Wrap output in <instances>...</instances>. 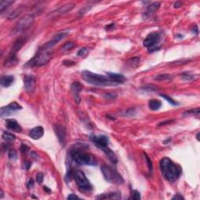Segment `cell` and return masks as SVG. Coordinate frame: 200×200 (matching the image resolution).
I'll list each match as a JSON object with an SVG mask.
<instances>
[{
  "mask_svg": "<svg viewBox=\"0 0 200 200\" xmlns=\"http://www.w3.org/2000/svg\"><path fill=\"white\" fill-rule=\"evenodd\" d=\"M160 96H161L162 98H165V99H166L168 102H170V103L171 104V105H173V106L178 105V103L176 102V101H175V100H174L173 98H170V97L167 96V95H162V94H161V95H160Z\"/></svg>",
  "mask_w": 200,
  "mask_h": 200,
  "instance_id": "cell-32",
  "label": "cell"
},
{
  "mask_svg": "<svg viewBox=\"0 0 200 200\" xmlns=\"http://www.w3.org/2000/svg\"><path fill=\"white\" fill-rule=\"evenodd\" d=\"M68 34H69V31H63V32L58 33V34H56L50 41L46 42V44L43 46H42V47L47 49V50H51L56 44H58L59 42L62 41L63 39H64L68 35Z\"/></svg>",
  "mask_w": 200,
  "mask_h": 200,
  "instance_id": "cell-10",
  "label": "cell"
},
{
  "mask_svg": "<svg viewBox=\"0 0 200 200\" xmlns=\"http://www.w3.org/2000/svg\"><path fill=\"white\" fill-rule=\"evenodd\" d=\"M154 79L157 81H170L172 79V76L170 74H159L155 77Z\"/></svg>",
  "mask_w": 200,
  "mask_h": 200,
  "instance_id": "cell-28",
  "label": "cell"
},
{
  "mask_svg": "<svg viewBox=\"0 0 200 200\" xmlns=\"http://www.w3.org/2000/svg\"><path fill=\"white\" fill-rule=\"evenodd\" d=\"M97 199H121V194L118 192H114V193H107L102 194L96 197Z\"/></svg>",
  "mask_w": 200,
  "mask_h": 200,
  "instance_id": "cell-22",
  "label": "cell"
},
{
  "mask_svg": "<svg viewBox=\"0 0 200 200\" xmlns=\"http://www.w3.org/2000/svg\"><path fill=\"white\" fill-rule=\"evenodd\" d=\"M6 126L7 128L14 132H21L22 127L14 119H7L6 121Z\"/></svg>",
  "mask_w": 200,
  "mask_h": 200,
  "instance_id": "cell-16",
  "label": "cell"
},
{
  "mask_svg": "<svg viewBox=\"0 0 200 200\" xmlns=\"http://www.w3.org/2000/svg\"><path fill=\"white\" fill-rule=\"evenodd\" d=\"M74 43L67 42V43H66L64 46H63V49H64V50H70V49H71L72 48L74 47Z\"/></svg>",
  "mask_w": 200,
  "mask_h": 200,
  "instance_id": "cell-37",
  "label": "cell"
},
{
  "mask_svg": "<svg viewBox=\"0 0 200 200\" xmlns=\"http://www.w3.org/2000/svg\"><path fill=\"white\" fill-rule=\"evenodd\" d=\"M26 40L23 38H18L15 42L14 43L12 46V49H11V53H14V54L17 55V53L18 51L21 50V48L24 46V43H25Z\"/></svg>",
  "mask_w": 200,
  "mask_h": 200,
  "instance_id": "cell-21",
  "label": "cell"
},
{
  "mask_svg": "<svg viewBox=\"0 0 200 200\" xmlns=\"http://www.w3.org/2000/svg\"><path fill=\"white\" fill-rule=\"evenodd\" d=\"M172 121H165V122H162V123H160V124H159V126L164 125V124H170V123L172 122Z\"/></svg>",
  "mask_w": 200,
  "mask_h": 200,
  "instance_id": "cell-44",
  "label": "cell"
},
{
  "mask_svg": "<svg viewBox=\"0 0 200 200\" xmlns=\"http://www.w3.org/2000/svg\"><path fill=\"white\" fill-rule=\"evenodd\" d=\"M22 109V106L21 105H19L17 102H12V103L9 104L8 106H6L1 108L0 110V115L1 117H8V116L14 114L16 111H18Z\"/></svg>",
  "mask_w": 200,
  "mask_h": 200,
  "instance_id": "cell-11",
  "label": "cell"
},
{
  "mask_svg": "<svg viewBox=\"0 0 200 200\" xmlns=\"http://www.w3.org/2000/svg\"><path fill=\"white\" fill-rule=\"evenodd\" d=\"M182 77L184 80H185V81H188V82H189V81H192V80H194L195 78V75L191 74L188 73V72L182 74Z\"/></svg>",
  "mask_w": 200,
  "mask_h": 200,
  "instance_id": "cell-30",
  "label": "cell"
},
{
  "mask_svg": "<svg viewBox=\"0 0 200 200\" xmlns=\"http://www.w3.org/2000/svg\"><path fill=\"white\" fill-rule=\"evenodd\" d=\"M104 97L107 99H114L117 98V94L116 93H106Z\"/></svg>",
  "mask_w": 200,
  "mask_h": 200,
  "instance_id": "cell-35",
  "label": "cell"
},
{
  "mask_svg": "<svg viewBox=\"0 0 200 200\" xmlns=\"http://www.w3.org/2000/svg\"><path fill=\"white\" fill-rule=\"evenodd\" d=\"M101 171L107 182L116 185H121L124 183V181L122 176L111 166L108 165H102L101 167Z\"/></svg>",
  "mask_w": 200,
  "mask_h": 200,
  "instance_id": "cell-6",
  "label": "cell"
},
{
  "mask_svg": "<svg viewBox=\"0 0 200 200\" xmlns=\"http://www.w3.org/2000/svg\"><path fill=\"white\" fill-rule=\"evenodd\" d=\"M14 2V1H11V0H1L0 1V11H1V13L3 12L6 8H7L9 6L12 5Z\"/></svg>",
  "mask_w": 200,
  "mask_h": 200,
  "instance_id": "cell-25",
  "label": "cell"
},
{
  "mask_svg": "<svg viewBox=\"0 0 200 200\" xmlns=\"http://www.w3.org/2000/svg\"><path fill=\"white\" fill-rule=\"evenodd\" d=\"M133 198L135 200L140 199V198H141L140 193H139V192H138L137 190H134V192H133Z\"/></svg>",
  "mask_w": 200,
  "mask_h": 200,
  "instance_id": "cell-38",
  "label": "cell"
},
{
  "mask_svg": "<svg viewBox=\"0 0 200 200\" xmlns=\"http://www.w3.org/2000/svg\"><path fill=\"white\" fill-rule=\"evenodd\" d=\"M71 92L73 93V95H74L75 102L77 103H79L81 102V98H80V92L82 90V85L78 82H74L71 85Z\"/></svg>",
  "mask_w": 200,
  "mask_h": 200,
  "instance_id": "cell-17",
  "label": "cell"
},
{
  "mask_svg": "<svg viewBox=\"0 0 200 200\" xmlns=\"http://www.w3.org/2000/svg\"><path fill=\"white\" fill-rule=\"evenodd\" d=\"M160 40H161V36L159 33L152 32L146 38L143 42V45L149 49V51L150 53H153L160 49V46H158Z\"/></svg>",
  "mask_w": 200,
  "mask_h": 200,
  "instance_id": "cell-7",
  "label": "cell"
},
{
  "mask_svg": "<svg viewBox=\"0 0 200 200\" xmlns=\"http://www.w3.org/2000/svg\"><path fill=\"white\" fill-rule=\"evenodd\" d=\"M3 196V192H2V190H1V198H2Z\"/></svg>",
  "mask_w": 200,
  "mask_h": 200,
  "instance_id": "cell-47",
  "label": "cell"
},
{
  "mask_svg": "<svg viewBox=\"0 0 200 200\" xmlns=\"http://www.w3.org/2000/svg\"><path fill=\"white\" fill-rule=\"evenodd\" d=\"M160 170L163 176L170 182H174L182 173V167L174 163L169 158H163L160 160Z\"/></svg>",
  "mask_w": 200,
  "mask_h": 200,
  "instance_id": "cell-1",
  "label": "cell"
},
{
  "mask_svg": "<svg viewBox=\"0 0 200 200\" xmlns=\"http://www.w3.org/2000/svg\"><path fill=\"white\" fill-rule=\"evenodd\" d=\"M21 9H16V10H13L12 12L10 13V14H9L8 16V19L9 20H12V19H15L16 17H18L20 14H21Z\"/></svg>",
  "mask_w": 200,
  "mask_h": 200,
  "instance_id": "cell-27",
  "label": "cell"
},
{
  "mask_svg": "<svg viewBox=\"0 0 200 200\" xmlns=\"http://www.w3.org/2000/svg\"><path fill=\"white\" fill-rule=\"evenodd\" d=\"M90 140L98 148L101 149L106 154L109 159L113 163H117V157L115 153L109 148V138L106 135H90Z\"/></svg>",
  "mask_w": 200,
  "mask_h": 200,
  "instance_id": "cell-3",
  "label": "cell"
},
{
  "mask_svg": "<svg viewBox=\"0 0 200 200\" xmlns=\"http://www.w3.org/2000/svg\"><path fill=\"white\" fill-rule=\"evenodd\" d=\"M53 53L51 50H47L41 47L38 49L37 54L27 63V65L31 66H42L47 64L51 59Z\"/></svg>",
  "mask_w": 200,
  "mask_h": 200,
  "instance_id": "cell-5",
  "label": "cell"
},
{
  "mask_svg": "<svg viewBox=\"0 0 200 200\" xmlns=\"http://www.w3.org/2000/svg\"><path fill=\"white\" fill-rule=\"evenodd\" d=\"M2 138H3L4 141H6V142H12V141H14V140H15L16 137L14 134H12V133L6 132V131H5V132L2 134Z\"/></svg>",
  "mask_w": 200,
  "mask_h": 200,
  "instance_id": "cell-26",
  "label": "cell"
},
{
  "mask_svg": "<svg viewBox=\"0 0 200 200\" xmlns=\"http://www.w3.org/2000/svg\"><path fill=\"white\" fill-rule=\"evenodd\" d=\"M75 6L74 3H66L65 5L61 6L58 8L57 10H56L55 11L52 12L51 14H49V16H51V17H58V16L63 15V14H66L67 13H69L70 11H71L74 9V7Z\"/></svg>",
  "mask_w": 200,
  "mask_h": 200,
  "instance_id": "cell-13",
  "label": "cell"
},
{
  "mask_svg": "<svg viewBox=\"0 0 200 200\" xmlns=\"http://www.w3.org/2000/svg\"><path fill=\"white\" fill-rule=\"evenodd\" d=\"M74 198H80L78 196H77L76 195H74V194H70V195H69L67 196V199H74Z\"/></svg>",
  "mask_w": 200,
  "mask_h": 200,
  "instance_id": "cell-42",
  "label": "cell"
},
{
  "mask_svg": "<svg viewBox=\"0 0 200 200\" xmlns=\"http://www.w3.org/2000/svg\"><path fill=\"white\" fill-rule=\"evenodd\" d=\"M34 21V16L31 14H27V15L24 16L17 23L15 27H14L13 33L14 34H18L21 33L23 31H26L29 27H31Z\"/></svg>",
  "mask_w": 200,
  "mask_h": 200,
  "instance_id": "cell-9",
  "label": "cell"
},
{
  "mask_svg": "<svg viewBox=\"0 0 200 200\" xmlns=\"http://www.w3.org/2000/svg\"><path fill=\"white\" fill-rule=\"evenodd\" d=\"M82 79L89 85L94 86H111L116 85L115 83L111 81V79L108 76H104L102 74L92 73L88 70H85L82 73Z\"/></svg>",
  "mask_w": 200,
  "mask_h": 200,
  "instance_id": "cell-2",
  "label": "cell"
},
{
  "mask_svg": "<svg viewBox=\"0 0 200 200\" xmlns=\"http://www.w3.org/2000/svg\"><path fill=\"white\" fill-rule=\"evenodd\" d=\"M108 77L111 79L114 83H115L116 85H119V84H123L126 82L127 78L124 76V75L121 74H116V73H110L109 72L107 73Z\"/></svg>",
  "mask_w": 200,
  "mask_h": 200,
  "instance_id": "cell-19",
  "label": "cell"
},
{
  "mask_svg": "<svg viewBox=\"0 0 200 200\" xmlns=\"http://www.w3.org/2000/svg\"><path fill=\"white\" fill-rule=\"evenodd\" d=\"M34 181H33V179H31L30 181H29L28 184H27V188H28V189H30V188H32L33 187H34Z\"/></svg>",
  "mask_w": 200,
  "mask_h": 200,
  "instance_id": "cell-40",
  "label": "cell"
},
{
  "mask_svg": "<svg viewBox=\"0 0 200 200\" xmlns=\"http://www.w3.org/2000/svg\"><path fill=\"white\" fill-rule=\"evenodd\" d=\"M139 61H140V58L139 57H133L128 60V64L131 66V67H136L138 65Z\"/></svg>",
  "mask_w": 200,
  "mask_h": 200,
  "instance_id": "cell-29",
  "label": "cell"
},
{
  "mask_svg": "<svg viewBox=\"0 0 200 200\" xmlns=\"http://www.w3.org/2000/svg\"><path fill=\"white\" fill-rule=\"evenodd\" d=\"M88 48H82V49H81L79 50V51H78V56H85V54H86V53H88Z\"/></svg>",
  "mask_w": 200,
  "mask_h": 200,
  "instance_id": "cell-34",
  "label": "cell"
},
{
  "mask_svg": "<svg viewBox=\"0 0 200 200\" xmlns=\"http://www.w3.org/2000/svg\"><path fill=\"white\" fill-rule=\"evenodd\" d=\"M24 88L29 93H32L35 88V78L32 75H26L24 79Z\"/></svg>",
  "mask_w": 200,
  "mask_h": 200,
  "instance_id": "cell-14",
  "label": "cell"
},
{
  "mask_svg": "<svg viewBox=\"0 0 200 200\" xmlns=\"http://www.w3.org/2000/svg\"><path fill=\"white\" fill-rule=\"evenodd\" d=\"M70 156L74 161L79 165H88V166H96L97 165L95 158L92 154L86 153L82 149H74L71 150Z\"/></svg>",
  "mask_w": 200,
  "mask_h": 200,
  "instance_id": "cell-4",
  "label": "cell"
},
{
  "mask_svg": "<svg viewBox=\"0 0 200 200\" xmlns=\"http://www.w3.org/2000/svg\"><path fill=\"white\" fill-rule=\"evenodd\" d=\"M74 178L80 190H82L83 192H89L92 190V185L83 171L82 170L75 171V173L74 174Z\"/></svg>",
  "mask_w": 200,
  "mask_h": 200,
  "instance_id": "cell-8",
  "label": "cell"
},
{
  "mask_svg": "<svg viewBox=\"0 0 200 200\" xmlns=\"http://www.w3.org/2000/svg\"><path fill=\"white\" fill-rule=\"evenodd\" d=\"M31 163H30V162L28 161L24 162V168H25V170H28L29 168H30V166H31Z\"/></svg>",
  "mask_w": 200,
  "mask_h": 200,
  "instance_id": "cell-43",
  "label": "cell"
},
{
  "mask_svg": "<svg viewBox=\"0 0 200 200\" xmlns=\"http://www.w3.org/2000/svg\"><path fill=\"white\" fill-rule=\"evenodd\" d=\"M53 128L60 145L65 146L66 143V131L65 127L62 124H55Z\"/></svg>",
  "mask_w": 200,
  "mask_h": 200,
  "instance_id": "cell-12",
  "label": "cell"
},
{
  "mask_svg": "<svg viewBox=\"0 0 200 200\" xmlns=\"http://www.w3.org/2000/svg\"><path fill=\"white\" fill-rule=\"evenodd\" d=\"M44 134V129L41 126H38V127H34L33 129H31L30 133H29V136L30 138L34 140H38L40 139Z\"/></svg>",
  "mask_w": 200,
  "mask_h": 200,
  "instance_id": "cell-18",
  "label": "cell"
},
{
  "mask_svg": "<svg viewBox=\"0 0 200 200\" xmlns=\"http://www.w3.org/2000/svg\"><path fill=\"white\" fill-rule=\"evenodd\" d=\"M144 155H145V158H146V161H147V164H148V167H149V170H150V171H152V170H153V163H152L151 159H149V157L146 154V153H144Z\"/></svg>",
  "mask_w": 200,
  "mask_h": 200,
  "instance_id": "cell-33",
  "label": "cell"
},
{
  "mask_svg": "<svg viewBox=\"0 0 200 200\" xmlns=\"http://www.w3.org/2000/svg\"><path fill=\"white\" fill-rule=\"evenodd\" d=\"M159 6H160V3L158 2H153V3L150 4V5L148 6L146 12L143 14L142 15L143 19H144V20H147V19L151 18V17L154 15L155 13L159 10Z\"/></svg>",
  "mask_w": 200,
  "mask_h": 200,
  "instance_id": "cell-15",
  "label": "cell"
},
{
  "mask_svg": "<svg viewBox=\"0 0 200 200\" xmlns=\"http://www.w3.org/2000/svg\"><path fill=\"white\" fill-rule=\"evenodd\" d=\"M172 199H185V198L181 194H176L174 196L172 197Z\"/></svg>",
  "mask_w": 200,
  "mask_h": 200,
  "instance_id": "cell-39",
  "label": "cell"
},
{
  "mask_svg": "<svg viewBox=\"0 0 200 200\" xmlns=\"http://www.w3.org/2000/svg\"><path fill=\"white\" fill-rule=\"evenodd\" d=\"M198 135H199V132H198V134H197V135H196L197 140H198V141H199V138H198Z\"/></svg>",
  "mask_w": 200,
  "mask_h": 200,
  "instance_id": "cell-46",
  "label": "cell"
},
{
  "mask_svg": "<svg viewBox=\"0 0 200 200\" xmlns=\"http://www.w3.org/2000/svg\"><path fill=\"white\" fill-rule=\"evenodd\" d=\"M14 77L13 75H5V76H2L0 79V85L4 88H8L14 83Z\"/></svg>",
  "mask_w": 200,
  "mask_h": 200,
  "instance_id": "cell-20",
  "label": "cell"
},
{
  "mask_svg": "<svg viewBox=\"0 0 200 200\" xmlns=\"http://www.w3.org/2000/svg\"><path fill=\"white\" fill-rule=\"evenodd\" d=\"M43 178H44V175H43V174L38 173L37 174V176H36V181H37V182L38 184H42V182L43 181Z\"/></svg>",
  "mask_w": 200,
  "mask_h": 200,
  "instance_id": "cell-36",
  "label": "cell"
},
{
  "mask_svg": "<svg viewBox=\"0 0 200 200\" xmlns=\"http://www.w3.org/2000/svg\"><path fill=\"white\" fill-rule=\"evenodd\" d=\"M181 5H182V3H181V2H176V3L174 4V7H176L177 8V7H179Z\"/></svg>",
  "mask_w": 200,
  "mask_h": 200,
  "instance_id": "cell-45",
  "label": "cell"
},
{
  "mask_svg": "<svg viewBox=\"0 0 200 200\" xmlns=\"http://www.w3.org/2000/svg\"><path fill=\"white\" fill-rule=\"evenodd\" d=\"M162 103L160 101H158L156 99H152L149 102V107L152 110H158L161 107Z\"/></svg>",
  "mask_w": 200,
  "mask_h": 200,
  "instance_id": "cell-24",
  "label": "cell"
},
{
  "mask_svg": "<svg viewBox=\"0 0 200 200\" xmlns=\"http://www.w3.org/2000/svg\"><path fill=\"white\" fill-rule=\"evenodd\" d=\"M17 62V56H16V54H14V53H10L8 56V57L6 59L5 63H4V66H12V65L16 64Z\"/></svg>",
  "mask_w": 200,
  "mask_h": 200,
  "instance_id": "cell-23",
  "label": "cell"
},
{
  "mask_svg": "<svg viewBox=\"0 0 200 200\" xmlns=\"http://www.w3.org/2000/svg\"><path fill=\"white\" fill-rule=\"evenodd\" d=\"M8 156L9 158L11 159V160H16L17 159V152L14 150V149H10L8 153Z\"/></svg>",
  "mask_w": 200,
  "mask_h": 200,
  "instance_id": "cell-31",
  "label": "cell"
},
{
  "mask_svg": "<svg viewBox=\"0 0 200 200\" xmlns=\"http://www.w3.org/2000/svg\"><path fill=\"white\" fill-rule=\"evenodd\" d=\"M27 149H28V147H27V146H26V145L23 144L22 146H21V152H22V153H26V152L27 151Z\"/></svg>",
  "mask_w": 200,
  "mask_h": 200,
  "instance_id": "cell-41",
  "label": "cell"
}]
</instances>
